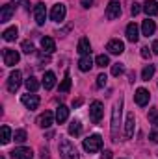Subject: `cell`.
<instances>
[{
  "mask_svg": "<svg viewBox=\"0 0 158 159\" xmlns=\"http://www.w3.org/2000/svg\"><path fill=\"white\" fill-rule=\"evenodd\" d=\"M121 111H123V98H119V102L114 104L112 109V141H119V126H121Z\"/></svg>",
  "mask_w": 158,
  "mask_h": 159,
  "instance_id": "cell-1",
  "label": "cell"
},
{
  "mask_svg": "<svg viewBox=\"0 0 158 159\" xmlns=\"http://www.w3.org/2000/svg\"><path fill=\"white\" fill-rule=\"evenodd\" d=\"M60 154H62V159H80V154L77 150V146L69 141V139H62L60 137Z\"/></svg>",
  "mask_w": 158,
  "mask_h": 159,
  "instance_id": "cell-2",
  "label": "cell"
},
{
  "mask_svg": "<svg viewBox=\"0 0 158 159\" xmlns=\"http://www.w3.org/2000/svg\"><path fill=\"white\" fill-rule=\"evenodd\" d=\"M102 148V137L101 135H89L87 139H84V150L87 152V154H95V152H99Z\"/></svg>",
  "mask_w": 158,
  "mask_h": 159,
  "instance_id": "cell-3",
  "label": "cell"
},
{
  "mask_svg": "<svg viewBox=\"0 0 158 159\" xmlns=\"http://www.w3.org/2000/svg\"><path fill=\"white\" fill-rule=\"evenodd\" d=\"M102 115H104V106H102V102H99V100H95V102H91V106H89V119L93 124H99L101 120H102Z\"/></svg>",
  "mask_w": 158,
  "mask_h": 159,
  "instance_id": "cell-4",
  "label": "cell"
},
{
  "mask_svg": "<svg viewBox=\"0 0 158 159\" xmlns=\"http://www.w3.org/2000/svg\"><path fill=\"white\" fill-rule=\"evenodd\" d=\"M2 57H4V65H6V67H13V65H17L19 59H21L19 52L13 50V48H4V50H2Z\"/></svg>",
  "mask_w": 158,
  "mask_h": 159,
  "instance_id": "cell-5",
  "label": "cell"
},
{
  "mask_svg": "<svg viewBox=\"0 0 158 159\" xmlns=\"http://www.w3.org/2000/svg\"><path fill=\"white\" fill-rule=\"evenodd\" d=\"M21 81H22V74L21 70H13L7 78V91L9 93H17L19 87H21Z\"/></svg>",
  "mask_w": 158,
  "mask_h": 159,
  "instance_id": "cell-6",
  "label": "cell"
},
{
  "mask_svg": "<svg viewBox=\"0 0 158 159\" xmlns=\"http://www.w3.org/2000/svg\"><path fill=\"white\" fill-rule=\"evenodd\" d=\"M65 13H67V7H65V4H54L52 6V9H50V19L54 20V22H62L63 19H65Z\"/></svg>",
  "mask_w": 158,
  "mask_h": 159,
  "instance_id": "cell-7",
  "label": "cell"
},
{
  "mask_svg": "<svg viewBox=\"0 0 158 159\" xmlns=\"http://www.w3.org/2000/svg\"><path fill=\"white\" fill-rule=\"evenodd\" d=\"M119 15H121V2L119 0H110L108 7H106V19L114 20V19H119Z\"/></svg>",
  "mask_w": 158,
  "mask_h": 159,
  "instance_id": "cell-8",
  "label": "cell"
},
{
  "mask_svg": "<svg viewBox=\"0 0 158 159\" xmlns=\"http://www.w3.org/2000/svg\"><path fill=\"white\" fill-rule=\"evenodd\" d=\"M134 100H136V104H138L140 107H145V106L149 104V100H151V93H149L147 89L140 87V89L136 91V94H134Z\"/></svg>",
  "mask_w": 158,
  "mask_h": 159,
  "instance_id": "cell-9",
  "label": "cell"
},
{
  "mask_svg": "<svg viewBox=\"0 0 158 159\" xmlns=\"http://www.w3.org/2000/svg\"><path fill=\"white\" fill-rule=\"evenodd\" d=\"M34 157V152L32 148H26V146H19L11 152V159H32Z\"/></svg>",
  "mask_w": 158,
  "mask_h": 159,
  "instance_id": "cell-10",
  "label": "cell"
},
{
  "mask_svg": "<svg viewBox=\"0 0 158 159\" xmlns=\"http://www.w3.org/2000/svg\"><path fill=\"white\" fill-rule=\"evenodd\" d=\"M21 102H22L28 109H37V106H39V96L34 94V93H32V94L28 93V94H22V96H21Z\"/></svg>",
  "mask_w": 158,
  "mask_h": 159,
  "instance_id": "cell-11",
  "label": "cell"
},
{
  "mask_svg": "<svg viewBox=\"0 0 158 159\" xmlns=\"http://www.w3.org/2000/svg\"><path fill=\"white\" fill-rule=\"evenodd\" d=\"M106 50L110 54H114V56H119V54L125 52V44H123V41H119V39H112V41H108Z\"/></svg>",
  "mask_w": 158,
  "mask_h": 159,
  "instance_id": "cell-12",
  "label": "cell"
},
{
  "mask_svg": "<svg viewBox=\"0 0 158 159\" xmlns=\"http://www.w3.org/2000/svg\"><path fill=\"white\" fill-rule=\"evenodd\" d=\"M134 126H136V117H134V113H128L126 115V122H125V137L126 139L134 137Z\"/></svg>",
  "mask_w": 158,
  "mask_h": 159,
  "instance_id": "cell-13",
  "label": "cell"
},
{
  "mask_svg": "<svg viewBox=\"0 0 158 159\" xmlns=\"http://www.w3.org/2000/svg\"><path fill=\"white\" fill-rule=\"evenodd\" d=\"M34 17H36V22L37 24H45V19H47V7H45V4L39 2V4H36V7H34Z\"/></svg>",
  "mask_w": 158,
  "mask_h": 159,
  "instance_id": "cell-14",
  "label": "cell"
},
{
  "mask_svg": "<svg viewBox=\"0 0 158 159\" xmlns=\"http://www.w3.org/2000/svg\"><path fill=\"white\" fill-rule=\"evenodd\" d=\"M54 119H56V115H52L50 111H45V113H41L39 117H37V126L39 128H50Z\"/></svg>",
  "mask_w": 158,
  "mask_h": 159,
  "instance_id": "cell-15",
  "label": "cell"
},
{
  "mask_svg": "<svg viewBox=\"0 0 158 159\" xmlns=\"http://www.w3.org/2000/svg\"><path fill=\"white\" fill-rule=\"evenodd\" d=\"M15 4H6V6H2V11H0V22H7V20H11V17H13V13H15Z\"/></svg>",
  "mask_w": 158,
  "mask_h": 159,
  "instance_id": "cell-16",
  "label": "cell"
},
{
  "mask_svg": "<svg viewBox=\"0 0 158 159\" xmlns=\"http://www.w3.org/2000/svg\"><path fill=\"white\" fill-rule=\"evenodd\" d=\"M140 37V30H138V24L136 22H130L128 26H126V39L130 41V43H136Z\"/></svg>",
  "mask_w": 158,
  "mask_h": 159,
  "instance_id": "cell-17",
  "label": "cell"
},
{
  "mask_svg": "<svg viewBox=\"0 0 158 159\" xmlns=\"http://www.w3.org/2000/svg\"><path fill=\"white\" fill-rule=\"evenodd\" d=\"M78 54L80 56H89L91 54V43L87 37H82L78 41Z\"/></svg>",
  "mask_w": 158,
  "mask_h": 159,
  "instance_id": "cell-18",
  "label": "cell"
},
{
  "mask_svg": "<svg viewBox=\"0 0 158 159\" xmlns=\"http://www.w3.org/2000/svg\"><path fill=\"white\" fill-rule=\"evenodd\" d=\"M143 11H145L149 17L158 15V2H156V0H147V2L143 4Z\"/></svg>",
  "mask_w": 158,
  "mask_h": 159,
  "instance_id": "cell-19",
  "label": "cell"
},
{
  "mask_svg": "<svg viewBox=\"0 0 158 159\" xmlns=\"http://www.w3.org/2000/svg\"><path fill=\"white\" fill-rule=\"evenodd\" d=\"M141 32H143V35H153L155 32H156V24H155V20H151V19H147V20H143V24H141Z\"/></svg>",
  "mask_w": 158,
  "mask_h": 159,
  "instance_id": "cell-20",
  "label": "cell"
},
{
  "mask_svg": "<svg viewBox=\"0 0 158 159\" xmlns=\"http://www.w3.org/2000/svg\"><path fill=\"white\" fill-rule=\"evenodd\" d=\"M54 85H56V76H54V72H52V70L45 72V78H43V87H45V91H50Z\"/></svg>",
  "mask_w": 158,
  "mask_h": 159,
  "instance_id": "cell-21",
  "label": "cell"
},
{
  "mask_svg": "<svg viewBox=\"0 0 158 159\" xmlns=\"http://www.w3.org/2000/svg\"><path fill=\"white\" fill-rule=\"evenodd\" d=\"M41 48H43L47 54H52V52L56 50V43H54L52 37H43V39H41Z\"/></svg>",
  "mask_w": 158,
  "mask_h": 159,
  "instance_id": "cell-22",
  "label": "cell"
},
{
  "mask_svg": "<svg viewBox=\"0 0 158 159\" xmlns=\"http://www.w3.org/2000/svg\"><path fill=\"white\" fill-rule=\"evenodd\" d=\"M91 67H93V59L89 56H82L78 61V69L82 72H87V70H91Z\"/></svg>",
  "mask_w": 158,
  "mask_h": 159,
  "instance_id": "cell-23",
  "label": "cell"
},
{
  "mask_svg": "<svg viewBox=\"0 0 158 159\" xmlns=\"http://www.w3.org/2000/svg\"><path fill=\"white\" fill-rule=\"evenodd\" d=\"M67 119H69V109H67L65 106H60V107L56 109V122H58V124H63Z\"/></svg>",
  "mask_w": 158,
  "mask_h": 159,
  "instance_id": "cell-24",
  "label": "cell"
},
{
  "mask_svg": "<svg viewBox=\"0 0 158 159\" xmlns=\"http://www.w3.org/2000/svg\"><path fill=\"white\" fill-rule=\"evenodd\" d=\"M17 35H19V30H17V26H11V28L4 30V34H2V39L9 43V41H15V39H17Z\"/></svg>",
  "mask_w": 158,
  "mask_h": 159,
  "instance_id": "cell-25",
  "label": "cell"
},
{
  "mask_svg": "<svg viewBox=\"0 0 158 159\" xmlns=\"http://www.w3.org/2000/svg\"><path fill=\"white\" fill-rule=\"evenodd\" d=\"M69 135H73V137L82 135V124H80V120H73L69 124Z\"/></svg>",
  "mask_w": 158,
  "mask_h": 159,
  "instance_id": "cell-26",
  "label": "cell"
},
{
  "mask_svg": "<svg viewBox=\"0 0 158 159\" xmlns=\"http://www.w3.org/2000/svg\"><path fill=\"white\" fill-rule=\"evenodd\" d=\"M26 83V89H28V93H36L37 89H39V81L37 78H34V76H30V78L24 81Z\"/></svg>",
  "mask_w": 158,
  "mask_h": 159,
  "instance_id": "cell-27",
  "label": "cell"
},
{
  "mask_svg": "<svg viewBox=\"0 0 158 159\" xmlns=\"http://www.w3.org/2000/svg\"><path fill=\"white\" fill-rule=\"evenodd\" d=\"M153 76H155V65H147V67L141 70V80H143V81H149Z\"/></svg>",
  "mask_w": 158,
  "mask_h": 159,
  "instance_id": "cell-28",
  "label": "cell"
},
{
  "mask_svg": "<svg viewBox=\"0 0 158 159\" xmlns=\"http://www.w3.org/2000/svg\"><path fill=\"white\" fill-rule=\"evenodd\" d=\"M69 89H71V76H69V72H67L65 78H63V81L60 83V93H69Z\"/></svg>",
  "mask_w": 158,
  "mask_h": 159,
  "instance_id": "cell-29",
  "label": "cell"
},
{
  "mask_svg": "<svg viewBox=\"0 0 158 159\" xmlns=\"http://www.w3.org/2000/svg\"><path fill=\"white\" fill-rule=\"evenodd\" d=\"M95 65H97V67H102V69H104V67H108V65H110L108 56H104V54L97 56V57H95Z\"/></svg>",
  "mask_w": 158,
  "mask_h": 159,
  "instance_id": "cell-30",
  "label": "cell"
},
{
  "mask_svg": "<svg viewBox=\"0 0 158 159\" xmlns=\"http://www.w3.org/2000/svg\"><path fill=\"white\" fill-rule=\"evenodd\" d=\"M11 139H13V137H11V129H9L7 126H2V139H0L2 144H7Z\"/></svg>",
  "mask_w": 158,
  "mask_h": 159,
  "instance_id": "cell-31",
  "label": "cell"
},
{
  "mask_svg": "<svg viewBox=\"0 0 158 159\" xmlns=\"http://www.w3.org/2000/svg\"><path fill=\"white\" fill-rule=\"evenodd\" d=\"M26 137H28V135H26V131H24V129H17V131L13 133L15 143H24V141H26Z\"/></svg>",
  "mask_w": 158,
  "mask_h": 159,
  "instance_id": "cell-32",
  "label": "cell"
},
{
  "mask_svg": "<svg viewBox=\"0 0 158 159\" xmlns=\"http://www.w3.org/2000/svg\"><path fill=\"white\" fill-rule=\"evenodd\" d=\"M125 72V65L123 63H114L112 65V76H121Z\"/></svg>",
  "mask_w": 158,
  "mask_h": 159,
  "instance_id": "cell-33",
  "label": "cell"
},
{
  "mask_svg": "<svg viewBox=\"0 0 158 159\" xmlns=\"http://www.w3.org/2000/svg\"><path fill=\"white\" fill-rule=\"evenodd\" d=\"M22 52H24V54H34V52H36V48H34V43H30V41H24V43H22Z\"/></svg>",
  "mask_w": 158,
  "mask_h": 159,
  "instance_id": "cell-34",
  "label": "cell"
},
{
  "mask_svg": "<svg viewBox=\"0 0 158 159\" xmlns=\"http://www.w3.org/2000/svg\"><path fill=\"white\" fill-rule=\"evenodd\" d=\"M149 120H151V124L158 129V111L156 109H151V111H149Z\"/></svg>",
  "mask_w": 158,
  "mask_h": 159,
  "instance_id": "cell-35",
  "label": "cell"
},
{
  "mask_svg": "<svg viewBox=\"0 0 158 159\" xmlns=\"http://www.w3.org/2000/svg\"><path fill=\"white\" fill-rule=\"evenodd\" d=\"M106 81H108V76H106V74H99V76H97V87L102 89V87L106 85Z\"/></svg>",
  "mask_w": 158,
  "mask_h": 159,
  "instance_id": "cell-36",
  "label": "cell"
},
{
  "mask_svg": "<svg viewBox=\"0 0 158 159\" xmlns=\"http://www.w3.org/2000/svg\"><path fill=\"white\" fill-rule=\"evenodd\" d=\"M140 11H141V7H140V4H136V2H134V4H132V7H130V13H132V15L136 17V15H138Z\"/></svg>",
  "mask_w": 158,
  "mask_h": 159,
  "instance_id": "cell-37",
  "label": "cell"
},
{
  "mask_svg": "<svg viewBox=\"0 0 158 159\" xmlns=\"http://www.w3.org/2000/svg\"><path fill=\"white\" fill-rule=\"evenodd\" d=\"M141 57H143V59H151V50H149L147 46L141 48Z\"/></svg>",
  "mask_w": 158,
  "mask_h": 159,
  "instance_id": "cell-38",
  "label": "cell"
},
{
  "mask_svg": "<svg viewBox=\"0 0 158 159\" xmlns=\"http://www.w3.org/2000/svg\"><path fill=\"white\" fill-rule=\"evenodd\" d=\"M149 139H151V143H158V129H153L149 133Z\"/></svg>",
  "mask_w": 158,
  "mask_h": 159,
  "instance_id": "cell-39",
  "label": "cell"
},
{
  "mask_svg": "<svg viewBox=\"0 0 158 159\" xmlns=\"http://www.w3.org/2000/svg\"><path fill=\"white\" fill-rule=\"evenodd\" d=\"M101 157L102 159H112V150H104V152L101 154Z\"/></svg>",
  "mask_w": 158,
  "mask_h": 159,
  "instance_id": "cell-40",
  "label": "cell"
},
{
  "mask_svg": "<svg viewBox=\"0 0 158 159\" xmlns=\"http://www.w3.org/2000/svg\"><path fill=\"white\" fill-rule=\"evenodd\" d=\"M80 4H82V7H89L93 4V0H80Z\"/></svg>",
  "mask_w": 158,
  "mask_h": 159,
  "instance_id": "cell-41",
  "label": "cell"
},
{
  "mask_svg": "<svg viewBox=\"0 0 158 159\" xmlns=\"http://www.w3.org/2000/svg\"><path fill=\"white\" fill-rule=\"evenodd\" d=\"M82 102H84L82 98H77V100H73V107H80V106H82Z\"/></svg>",
  "mask_w": 158,
  "mask_h": 159,
  "instance_id": "cell-42",
  "label": "cell"
},
{
  "mask_svg": "<svg viewBox=\"0 0 158 159\" xmlns=\"http://www.w3.org/2000/svg\"><path fill=\"white\" fill-rule=\"evenodd\" d=\"M151 50H153L155 54H158V41H155V43H153V46H151Z\"/></svg>",
  "mask_w": 158,
  "mask_h": 159,
  "instance_id": "cell-43",
  "label": "cell"
},
{
  "mask_svg": "<svg viewBox=\"0 0 158 159\" xmlns=\"http://www.w3.org/2000/svg\"><path fill=\"white\" fill-rule=\"evenodd\" d=\"M21 2H22V0H11V4H15V6H17V4H21Z\"/></svg>",
  "mask_w": 158,
  "mask_h": 159,
  "instance_id": "cell-44",
  "label": "cell"
}]
</instances>
